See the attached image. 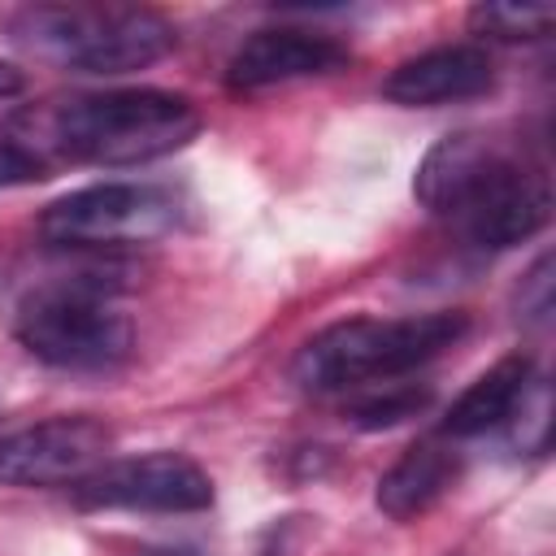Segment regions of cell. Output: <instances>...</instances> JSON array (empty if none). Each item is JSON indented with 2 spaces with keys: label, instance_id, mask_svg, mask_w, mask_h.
I'll return each mask as SVG.
<instances>
[{
  "label": "cell",
  "instance_id": "obj_1",
  "mask_svg": "<svg viewBox=\"0 0 556 556\" xmlns=\"http://www.w3.org/2000/svg\"><path fill=\"white\" fill-rule=\"evenodd\" d=\"M195 130L200 109L187 96L161 87H122L26 109L9 122L0 143L35 174H43L52 161L117 169L169 156L187 148Z\"/></svg>",
  "mask_w": 556,
  "mask_h": 556
},
{
  "label": "cell",
  "instance_id": "obj_9",
  "mask_svg": "<svg viewBox=\"0 0 556 556\" xmlns=\"http://www.w3.org/2000/svg\"><path fill=\"white\" fill-rule=\"evenodd\" d=\"M348 56H352L348 43H339L334 35L304 30V26H265L235 48V56L226 65V87L230 91H265V87L334 74L348 65Z\"/></svg>",
  "mask_w": 556,
  "mask_h": 556
},
{
  "label": "cell",
  "instance_id": "obj_15",
  "mask_svg": "<svg viewBox=\"0 0 556 556\" xmlns=\"http://www.w3.org/2000/svg\"><path fill=\"white\" fill-rule=\"evenodd\" d=\"M26 178H39L22 156H13L4 143H0V187H9V182H26Z\"/></svg>",
  "mask_w": 556,
  "mask_h": 556
},
{
  "label": "cell",
  "instance_id": "obj_12",
  "mask_svg": "<svg viewBox=\"0 0 556 556\" xmlns=\"http://www.w3.org/2000/svg\"><path fill=\"white\" fill-rule=\"evenodd\" d=\"M530 382H534L530 356L517 352V356L495 361L486 374H478V378L456 395V404H452L447 417H443V434H447V439H473V434H486V430L508 426L513 413L521 408Z\"/></svg>",
  "mask_w": 556,
  "mask_h": 556
},
{
  "label": "cell",
  "instance_id": "obj_8",
  "mask_svg": "<svg viewBox=\"0 0 556 556\" xmlns=\"http://www.w3.org/2000/svg\"><path fill=\"white\" fill-rule=\"evenodd\" d=\"M83 508H126V513H204L213 504V478L182 452H148L126 460H104L91 478L74 486Z\"/></svg>",
  "mask_w": 556,
  "mask_h": 556
},
{
  "label": "cell",
  "instance_id": "obj_4",
  "mask_svg": "<svg viewBox=\"0 0 556 556\" xmlns=\"http://www.w3.org/2000/svg\"><path fill=\"white\" fill-rule=\"evenodd\" d=\"M22 43L78 74H130L156 65L178 30L148 4H35L17 13Z\"/></svg>",
  "mask_w": 556,
  "mask_h": 556
},
{
  "label": "cell",
  "instance_id": "obj_11",
  "mask_svg": "<svg viewBox=\"0 0 556 556\" xmlns=\"http://www.w3.org/2000/svg\"><path fill=\"white\" fill-rule=\"evenodd\" d=\"M460 452L447 434H430L417 439L382 478H378V508L391 521H413L421 513H430L460 478Z\"/></svg>",
  "mask_w": 556,
  "mask_h": 556
},
{
  "label": "cell",
  "instance_id": "obj_10",
  "mask_svg": "<svg viewBox=\"0 0 556 556\" xmlns=\"http://www.w3.org/2000/svg\"><path fill=\"white\" fill-rule=\"evenodd\" d=\"M491 87H495V65L478 43H443V48L417 52L382 78V96L404 109L460 104V100L486 96Z\"/></svg>",
  "mask_w": 556,
  "mask_h": 556
},
{
  "label": "cell",
  "instance_id": "obj_7",
  "mask_svg": "<svg viewBox=\"0 0 556 556\" xmlns=\"http://www.w3.org/2000/svg\"><path fill=\"white\" fill-rule=\"evenodd\" d=\"M113 452L100 417H48L0 439V486H78Z\"/></svg>",
  "mask_w": 556,
  "mask_h": 556
},
{
  "label": "cell",
  "instance_id": "obj_17",
  "mask_svg": "<svg viewBox=\"0 0 556 556\" xmlns=\"http://www.w3.org/2000/svg\"><path fill=\"white\" fill-rule=\"evenodd\" d=\"M143 556H195L191 547H148Z\"/></svg>",
  "mask_w": 556,
  "mask_h": 556
},
{
  "label": "cell",
  "instance_id": "obj_6",
  "mask_svg": "<svg viewBox=\"0 0 556 556\" xmlns=\"http://www.w3.org/2000/svg\"><path fill=\"white\" fill-rule=\"evenodd\" d=\"M174 217H178L174 195L152 182H91L52 200L39 213V235L52 248L113 252L165 235Z\"/></svg>",
  "mask_w": 556,
  "mask_h": 556
},
{
  "label": "cell",
  "instance_id": "obj_14",
  "mask_svg": "<svg viewBox=\"0 0 556 556\" xmlns=\"http://www.w3.org/2000/svg\"><path fill=\"white\" fill-rule=\"evenodd\" d=\"M426 404H430V391H426V387L387 382L382 391H369V395H361V400L348 408V417H352L361 430H391V426H400V421L417 417Z\"/></svg>",
  "mask_w": 556,
  "mask_h": 556
},
{
  "label": "cell",
  "instance_id": "obj_5",
  "mask_svg": "<svg viewBox=\"0 0 556 556\" xmlns=\"http://www.w3.org/2000/svg\"><path fill=\"white\" fill-rule=\"evenodd\" d=\"M13 330L35 361L74 374H109L135 352L130 317L109 300L104 287L83 278L30 291L17 304Z\"/></svg>",
  "mask_w": 556,
  "mask_h": 556
},
{
  "label": "cell",
  "instance_id": "obj_16",
  "mask_svg": "<svg viewBox=\"0 0 556 556\" xmlns=\"http://www.w3.org/2000/svg\"><path fill=\"white\" fill-rule=\"evenodd\" d=\"M26 87V78H22V70L17 65H9V61H0V100H9V96H17Z\"/></svg>",
  "mask_w": 556,
  "mask_h": 556
},
{
  "label": "cell",
  "instance_id": "obj_13",
  "mask_svg": "<svg viewBox=\"0 0 556 556\" xmlns=\"http://www.w3.org/2000/svg\"><path fill=\"white\" fill-rule=\"evenodd\" d=\"M556 22V9L552 4H473L469 9V26L478 35H491V39H504V43H517V39H543Z\"/></svg>",
  "mask_w": 556,
  "mask_h": 556
},
{
  "label": "cell",
  "instance_id": "obj_3",
  "mask_svg": "<svg viewBox=\"0 0 556 556\" xmlns=\"http://www.w3.org/2000/svg\"><path fill=\"white\" fill-rule=\"evenodd\" d=\"M465 330L469 317L456 308L408 313V317H348L326 326L295 352L291 378L313 395L356 391L378 382L387 387L443 356Z\"/></svg>",
  "mask_w": 556,
  "mask_h": 556
},
{
  "label": "cell",
  "instance_id": "obj_2",
  "mask_svg": "<svg viewBox=\"0 0 556 556\" xmlns=\"http://www.w3.org/2000/svg\"><path fill=\"white\" fill-rule=\"evenodd\" d=\"M413 195L447 217L473 248H517L552 222V187L539 169L508 156L495 139L443 135L417 165Z\"/></svg>",
  "mask_w": 556,
  "mask_h": 556
}]
</instances>
